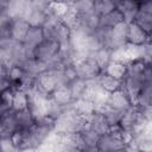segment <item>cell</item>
I'll use <instances>...</instances> for the list:
<instances>
[{
  "label": "cell",
  "instance_id": "obj_1",
  "mask_svg": "<svg viewBox=\"0 0 152 152\" xmlns=\"http://www.w3.org/2000/svg\"><path fill=\"white\" fill-rule=\"evenodd\" d=\"M62 71L55 69H46L37 75L36 78V89L42 94L49 95L53 91V89L62 83Z\"/></svg>",
  "mask_w": 152,
  "mask_h": 152
},
{
  "label": "cell",
  "instance_id": "obj_2",
  "mask_svg": "<svg viewBox=\"0 0 152 152\" xmlns=\"http://www.w3.org/2000/svg\"><path fill=\"white\" fill-rule=\"evenodd\" d=\"M59 51H61V45L58 44V42H56L55 39L45 38L39 45L34 48L32 55L36 61L44 64L46 68V65L56 58Z\"/></svg>",
  "mask_w": 152,
  "mask_h": 152
},
{
  "label": "cell",
  "instance_id": "obj_3",
  "mask_svg": "<svg viewBox=\"0 0 152 152\" xmlns=\"http://www.w3.org/2000/svg\"><path fill=\"white\" fill-rule=\"evenodd\" d=\"M77 77L84 80V81H94L99 77V75L102 72L97 63L94 61L91 55H86L80 57L74 63Z\"/></svg>",
  "mask_w": 152,
  "mask_h": 152
},
{
  "label": "cell",
  "instance_id": "obj_4",
  "mask_svg": "<svg viewBox=\"0 0 152 152\" xmlns=\"http://www.w3.org/2000/svg\"><path fill=\"white\" fill-rule=\"evenodd\" d=\"M133 23L139 25L147 33L152 34V0H147L139 5Z\"/></svg>",
  "mask_w": 152,
  "mask_h": 152
},
{
  "label": "cell",
  "instance_id": "obj_5",
  "mask_svg": "<svg viewBox=\"0 0 152 152\" xmlns=\"http://www.w3.org/2000/svg\"><path fill=\"white\" fill-rule=\"evenodd\" d=\"M151 36L146 31H144L139 25L131 21L127 23V33H126V43L135 46H142L147 43H151Z\"/></svg>",
  "mask_w": 152,
  "mask_h": 152
},
{
  "label": "cell",
  "instance_id": "obj_6",
  "mask_svg": "<svg viewBox=\"0 0 152 152\" xmlns=\"http://www.w3.org/2000/svg\"><path fill=\"white\" fill-rule=\"evenodd\" d=\"M121 82H122L121 89L127 94L132 104H135L138 94H139L142 84L146 82V80L142 77H139V76H133V75L126 74V76L122 78Z\"/></svg>",
  "mask_w": 152,
  "mask_h": 152
},
{
  "label": "cell",
  "instance_id": "obj_7",
  "mask_svg": "<svg viewBox=\"0 0 152 152\" xmlns=\"http://www.w3.org/2000/svg\"><path fill=\"white\" fill-rule=\"evenodd\" d=\"M45 39V34H44V31H43V27L42 26H31L28 27L26 34H25V38L24 40L21 42L23 43V46L25 48L26 52L31 56L34 48L37 45H39L43 40Z\"/></svg>",
  "mask_w": 152,
  "mask_h": 152
},
{
  "label": "cell",
  "instance_id": "obj_8",
  "mask_svg": "<svg viewBox=\"0 0 152 152\" xmlns=\"http://www.w3.org/2000/svg\"><path fill=\"white\" fill-rule=\"evenodd\" d=\"M104 104L110 107V108H114V109L124 112L125 109H127L128 107L132 106V102H131L129 97L127 96V94L122 89H119V90H116L114 93L108 94Z\"/></svg>",
  "mask_w": 152,
  "mask_h": 152
},
{
  "label": "cell",
  "instance_id": "obj_9",
  "mask_svg": "<svg viewBox=\"0 0 152 152\" xmlns=\"http://www.w3.org/2000/svg\"><path fill=\"white\" fill-rule=\"evenodd\" d=\"M50 99L56 104L62 106V107H68L74 102L70 87L68 84H63V83L58 84L53 89V91L50 94Z\"/></svg>",
  "mask_w": 152,
  "mask_h": 152
},
{
  "label": "cell",
  "instance_id": "obj_10",
  "mask_svg": "<svg viewBox=\"0 0 152 152\" xmlns=\"http://www.w3.org/2000/svg\"><path fill=\"white\" fill-rule=\"evenodd\" d=\"M87 119H88L87 128L96 132L99 135H102L109 131V125L100 110H95L94 113L88 115Z\"/></svg>",
  "mask_w": 152,
  "mask_h": 152
},
{
  "label": "cell",
  "instance_id": "obj_11",
  "mask_svg": "<svg viewBox=\"0 0 152 152\" xmlns=\"http://www.w3.org/2000/svg\"><path fill=\"white\" fill-rule=\"evenodd\" d=\"M18 131V122L14 110L0 118V135L1 138H11Z\"/></svg>",
  "mask_w": 152,
  "mask_h": 152
},
{
  "label": "cell",
  "instance_id": "obj_12",
  "mask_svg": "<svg viewBox=\"0 0 152 152\" xmlns=\"http://www.w3.org/2000/svg\"><path fill=\"white\" fill-rule=\"evenodd\" d=\"M51 39H55L58 42L61 48H68L70 46V40H71V28L70 26L64 23L63 20H59L58 24L56 25Z\"/></svg>",
  "mask_w": 152,
  "mask_h": 152
},
{
  "label": "cell",
  "instance_id": "obj_13",
  "mask_svg": "<svg viewBox=\"0 0 152 152\" xmlns=\"http://www.w3.org/2000/svg\"><path fill=\"white\" fill-rule=\"evenodd\" d=\"M30 27L28 21L23 17H15L11 20V36L15 42L21 43L25 38V34Z\"/></svg>",
  "mask_w": 152,
  "mask_h": 152
},
{
  "label": "cell",
  "instance_id": "obj_14",
  "mask_svg": "<svg viewBox=\"0 0 152 152\" xmlns=\"http://www.w3.org/2000/svg\"><path fill=\"white\" fill-rule=\"evenodd\" d=\"M106 74L113 76L116 80L122 81V78L127 74V62L120 58H112L110 62L107 64V66L103 70Z\"/></svg>",
  "mask_w": 152,
  "mask_h": 152
},
{
  "label": "cell",
  "instance_id": "obj_15",
  "mask_svg": "<svg viewBox=\"0 0 152 152\" xmlns=\"http://www.w3.org/2000/svg\"><path fill=\"white\" fill-rule=\"evenodd\" d=\"M96 84L103 90L106 91L107 94H110V93H114L119 89H121L122 87V82L120 80H116L114 78L113 76L106 74L104 71H102L99 77L96 78Z\"/></svg>",
  "mask_w": 152,
  "mask_h": 152
},
{
  "label": "cell",
  "instance_id": "obj_16",
  "mask_svg": "<svg viewBox=\"0 0 152 152\" xmlns=\"http://www.w3.org/2000/svg\"><path fill=\"white\" fill-rule=\"evenodd\" d=\"M71 107L74 108V110L77 114L83 115V116H88L91 113H94L95 110H97L96 104L94 103V101L89 96H86V97H81L78 100H75L71 103Z\"/></svg>",
  "mask_w": 152,
  "mask_h": 152
},
{
  "label": "cell",
  "instance_id": "obj_17",
  "mask_svg": "<svg viewBox=\"0 0 152 152\" xmlns=\"http://www.w3.org/2000/svg\"><path fill=\"white\" fill-rule=\"evenodd\" d=\"M78 133H80L82 151H97L96 146H97L100 135L96 132H94L89 128H86Z\"/></svg>",
  "mask_w": 152,
  "mask_h": 152
},
{
  "label": "cell",
  "instance_id": "obj_18",
  "mask_svg": "<svg viewBox=\"0 0 152 152\" xmlns=\"http://www.w3.org/2000/svg\"><path fill=\"white\" fill-rule=\"evenodd\" d=\"M70 10L75 17H84L94 12V1L91 0H74L70 4Z\"/></svg>",
  "mask_w": 152,
  "mask_h": 152
},
{
  "label": "cell",
  "instance_id": "obj_19",
  "mask_svg": "<svg viewBox=\"0 0 152 152\" xmlns=\"http://www.w3.org/2000/svg\"><path fill=\"white\" fill-rule=\"evenodd\" d=\"M122 21H125V19H124V14H122V12L116 7V8H114L113 11H110L109 13H107V14H104V15H102L101 17V27H107V28H112V27H114L115 25H118V24H120V23H122Z\"/></svg>",
  "mask_w": 152,
  "mask_h": 152
},
{
  "label": "cell",
  "instance_id": "obj_20",
  "mask_svg": "<svg viewBox=\"0 0 152 152\" xmlns=\"http://www.w3.org/2000/svg\"><path fill=\"white\" fill-rule=\"evenodd\" d=\"M137 106L139 107H150L152 106V81H146L137 97Z\"/></svg>",
  "mask_w": 152,
  "mask_h": 152
},
{
  "label": "cell",
  "instance_id": "obj_21",
  "mask_svg": "<svg viewBox=\"0 0 152 152\" xmlns=\"http://www.w3.org/2000/svg\"><path fill=\"white\" fill-rule=\"evenodd\" d=\"M91 57L97 63V65L100 66V69L103 71L104 68L107 66V64L113 58V51L110 49L106 48V46H101V48H99L97 50H95L91 53Z\"/></svg>",
  "mask_w": 152,
  "mask_h": 152
},
{
  "label": "cell",
  "instance_id": "obj_22",
  "mask_svg": "<svg viewBox=\"0 0 152 152\" xmlns=\"http://www.w3.org/2000/svg\"><path fill=\"white\" fill-rule=\"evenodd\" d=\"M17 122H18V129H26L34 125V115L32 114L30 108H25L23 110H14Z\"/></svg>",
  "mask_w": 152,
  "mask_h": 152
},
{
  "label": "cell",
  "instance_id": "obj_23",
  "mask_svg": "<svg viewBox=\"0 0 152 152\" xmlns=\"http://www.w3.org/2000/svg\"><path fill=\"white\" fill-rule=\"evenodd\" d=\"M13 93L14 89L10 88L0 94V118L13 110Z\"/></svg>",
  "mask_w": 152,
  "mask_h": 152
},
{
  "label": "cell",
  "instance_id": "obj_24",
  "mask_svg": "<svg viewBox=\"0 0 152 152\" xmlns=\"http://www.w3.org/2000/svg\"><path fill=\"white\" fill-rule=\"evenodd\" d=\"M28 93L23 89H15L13 93V110H23L25 108H28Z\"/></svg>",
  "mask_w": 152,
  "mask_h": 152
},
{
  "label": "cell",
  "instance_id": "obj_25",
  "mask_svg": "<svg viewBox=\"0 0 152 152\" xmlns=\"http://www.w3.org/2000/svg\"><path fill=\"white\" fill-rule=\"evenodd\" d=\"M97 110H100L103 116L106 118L109 127L110 126H115V125H119V121H120V118H121V114L122 112L121 110H118V109H114V108H110L106 104H103L102 107H100Z\"/></svg>",
  "mask_w": 152,
  "mask_h": 152
},
{
  "label": "cell",
  "instance_id": "obj_26",
  "mask_svg": "<svg viewBox=\"0 0 152 152\" xmlns=\"http://www.w3.org/2000/svg\"><path fill=\"white\" fill-rule=\"evenodd\" d=\"M114 8H116L115 0H96L94 2V12L100 17L109 13Z\"/></svg>",
  "mask_w": 152,
  "mask_h": 152
},
{
  "label": "cell",
  "instance_id": "obj_27",
  "mask_svg": "<svg viewBox=\"0 0 152 152\" xmlns=\"http://www.w3.org/2000/svg\"><path fill=\"white\" fill-rule=\"evenodd\" d=\"M0 151H5V152H8V151H17L11 138H2L1 139V144H0Z\"/></svg>",
  "mask_w": 152,
  "mask_h": 152
},
{
  "label": "cell",
  "instance_id": "obj_28",
  "mask_svg": "<svg viewBox=\"0 0 152 152\" xmlns=\"http://www.w3.org/2000/svg\"><path fill=\"white\" fill-rule=\"evenodd\" d=\"M10 88H12V83L7 75H0V94Z\"/></svg>",
  "mask_w": 152,
  "mask_h": 152
},
{
  "label": "cell",
  "instance_id": "obj_29",
  "mask_svg": "<svg viewBox=\"0 0 152 152\" xmlns=\"http://www.w3.org/2000/svg\"><path fill=\"white\" fill-rule=\"evenodd\" d=\"M7 68H8V64H7V63L4 61V58L0 56V75H6Z\"/></svg>",
  "mask_w": 152,
  "mask_h": 152
},
{
  "label": "cell",
  "instance_id": "obj_30",
  "mask_svg": "<svg viewBox=\"0 0 152 152\" xmlns=\"http://www.w3.org/2000/svg\"><path fill=\"white\" fill-rule=\"evenodd\" d=\"M27 1H30V2H37V1H46V0H27Z\"/></svg>",
  "mask_w": 152,
  "mask_h": 152
},
{
  "label": "cell",
  "instance_id": "obj_31",
  "mask_svg": "<svg viewBox=\"0 0 152 152\" xmlns=\"http://www.w3.org/2000/svg\"><path fill=\"white\" fill-rule=\"evenodd\" d=\"M1 139H2V138H1V135H0V144H1Z\"/></svg>",
  "mask_w": 152,
  "mask_h": 152
},
{
  "label": "cell",
  "instance_id": "obj_32",
  "mask_svg": "<svg viewBox=\"0 0 152 152\" xmlns=\"http://www.w3.org/2000/svg\"><path fill=\"white\" fill-rule=\"evenodd\" d=\"M91 1H94V2H95V1H96V0H91Z\"/></svg>",
  "mask_w": 152,
  "mask_h": 152
},
{
  "label": "cell",
  "instance_id": "obj_33",
  "mask_svg": "<svg viewBox=\"0 0 152 152\" xmlns=\"http://www.w3.org/2000/svg\"><path fill=\"white\" fill-rule=\"evenodd\" d=\"M115 1H118V0H115Z\"/></svg>",
  "mask_w": 152,
  "mask_h": 152
}]
</instances>
